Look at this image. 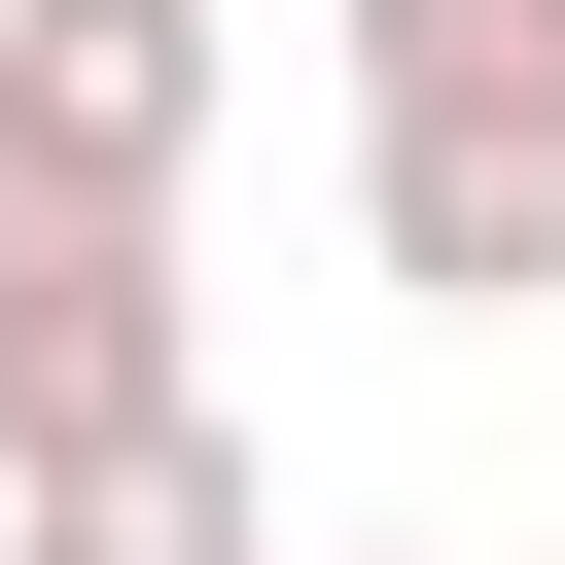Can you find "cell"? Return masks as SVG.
Listing matches in <instances>:
<instances>
[{"label":"cell","instance_id":"obj_1","mask_svg":"<svg viewBox=\"0 0 565 565\" xmlns=\"http://www.w3.org/2000/svg\"><path fill=\"white\" fill-rule=\"evenodd\" d=\"M212 388V318H177V212H106V177H0V459H106V424H177Z\"/></svg>","mask_w":565,"mask_h":565},{"label":"cell","instance_id":"obj_2","mask_svg":"<svg viewBox=\"0 0 565 565\" xmlns=\"http://www.w3.org/2000/svg\"><path fill=\"white\" fill-rule=\"evenodd\" d=\"M212 106H247V0H0V177L177 212V177H212Z\"/></svg>","mask_w":565,"mask_h":565},{"label":"cell","instance_id":"obj_3","mask_svg":"<svg viewBox=\"0 0 565 565\" xmlns=\"http://www.w3.org/2000/svg\"><path fill=\"white\" fill-rule=\"evenodd\" d=\"M353 282L565 318V106H353Z\"/></svg>","mask_w":565,"mask_h":565},{"label":"cell","instance_id":"obj_4","mask_svg":"<svg viewBox=\"0 0 565 565\" xmlns=\"http://www.w3.org/2000/svg\"><path fill=\"white\" fill-rule=\"evenodd\" d=\"M0 565H282V459L177 388V424H106V459H0Z\"/></svg>","mask_w":565,"mask_h":565},{"label":"cell","instance_id":"obj_5","mask_svg":"<svg viewBox=\"0 0 565 565\" xmlns=\"http://www.w3.org/2000/svg\"><path fill=\"white\" fill-rule=\"evenodd\" d=\"M353 106H565V0H353Z\"/></svg>","mask_w":565,"mask_h":565},{"label":"cell","instance_id":"obj_6","mask_svg":"<svg viewBox=\"0 0 565 565\" xmlns=\"http://www.w3.org/2000/svg\"><path fill=\"white\" fill-rule=\"evenodd\" d=\"M318 565H424V530H318Z\"/></svg>","mask_w":565,"mask_h":565}]
</instances>
